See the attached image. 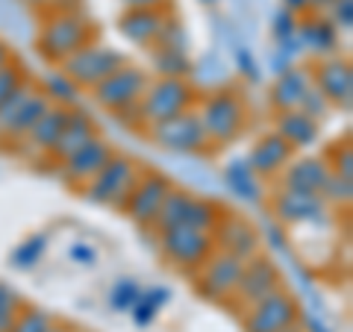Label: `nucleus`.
Returning <instances> with one entry per match:
<instances>
[{
    "label": "nucleus",
    "mask_w": 353,
    "mask_h": 332,
    "mask_svg": "<svg viewBox=\"0 0 353 332\" xmlns=\"http://www.w3.org/2000/svg\"><path fill=\"white\" fill-rule=\"evenodd\" d=\"M88 41H97V27L88 21L80 9H59L44 18L36 36V50L44 62L62 65L65 59L85 48Z\"/></svg>",
    "instance_id": "1"
},
{
    "label": "nucleus",
    "mask_w": 353,
    "mask_h": 332,
    "mask_svg": "<svg viewBox=\"0 0 353 332\" xmlns=\"http://www.w3.org/2000/svg\"><path fill=\"white\" fill-rule=\"evenodd\" d=\"M197 118L203 124L209 147H227L248 127V103L236 88H215L203 101H197Z\"/></svg>",
    "instance_id": "2"
},
{
    "label": "nucleus",
    "mask_w": 353,
    "mask_h": 332,
    "mask_svg": "<svg viewBox=\"0 0 353 332\" xmlns=\"http://www.w3.org/2000/svg\"><path fill=\"white\" fill-rule=\"evenodd\" d=\"M197 101H201V94L189 83V76H157V80L150 76L145 94H141V101L136 106L139 124L141 129H148L153 124H159V121L189 112V109L197 106Z\"/></svg>",
    "instance_id": "3"
},
{
    "label": "nucleus",
    "mask_w": 353,
    "mask_h": 332,
    "mask_svg": "<svg viewBox=\"0 0 353 332\" xmlns=\"http://www.w3.org/2000/svg\"><path fill=\"white\" fill-rule=\"evenodd\" d=\"M141 174H145V171L139 168L136 159L121 156V153H112V159H109L103 168L83 185V194H85V200H92L97 206L124 209L132 185L139 183Z\"/></svg>",
    "instance_id": "4"
},
{
    "label": "nucleus",
    "mask_w": 353,
    "mask_h": 332,
    "mask_svg": "<svg viewBox=\"0 0 353 332\" xmlns=\"http://www.w3.org/2000/svg\"><path fill=\"white\" fill-rule=\"evenodd\" d=\"M157 236H159V250H162L165 262L183 273H194L215 253L212 232H203V229H194L185 224L162 229Z\"/></svg>",
    "instance_id": "5"
},
{
    "label": "nucleus",
    "mask_w": 353,
    "mask_h": 332,
    "mask_svg": "<svg viewBox=\"0 0 353 332\" xmlns=\"http://www.w3.org/2000/svg\"><path fill=\"white\" fill-rule=\"evenodd\" d=\"M148 83H150V74L145 68H139V65H132V62H124L118 71L109 74L103 83H97L92 88V94H94V101L101 109H106V112H112V115H124L130 109L139 106Z\"/></svg>",
    "instance_id": "6"
},
{
    "label": "nucleus",
    "mask_w": 353,
    "mask_h": 332,
    "mask_svg": "<svg viewBox=\"0 0 353 332\" xmlns=\"http://www.w3.org/2000/svg\"><path fill=\"white\" fill-rule=\"evenodd\" d=\"M124 62H127V56L118 48H109V44H101V41H88L85 48L71 53V56L62 65H57V68L65 76H71L80 88H88V92H92L97 83H103L106 76L112 71H118Z\"/></svg>",
    "instance_id": "7"
},
{
    "label": "nucleus",
    "mask_w": 353,
    "mask_h": 332,
    "mask_svg": "<svg viewBox=\"0 0 353 332\" xmlns=\"http://www.w3.org/2000/svg\"><path fill=\"white\" fill-rule=\"evenodd\" d=\"M301 324V303L285 289L271 291L259 303L248 306L241 312V326L245 332H289Z\"/></svg>",
    "instance_id": "8"
},
{
    "label": "nucleus",
    "mask_w": 353,
    "mask_h": 332,
    "mask_svg": "<svg viewBox=\"0 0 353 332\" xmlns=\"http://www.w3.org/2000/svg\"><path fill=\"white\" fill-rule=\"evenodd\" d=\"M277 289H283V273H280L277 264H274V259L265 256V253L259 250L256 256L245 259V264H241V276H239L236 291H233V297H230L227 306L241 315L248 306L259 303L262 297H268Z\"/></svg>",
    "instance_id": "9"
},
{
    "label": "nucleus",
    "mask_w": 353,
    "mask_h": 332,
    "mask_svg": "<svg viewBox=\"0 0 353 332\" xmlns=\"http://www.w3.org/2000/svg\"><path fill=\"white\" fill-rule=\"evenodd\" d=\"M145 132L153 145H159L162 150H171V153H203V150H209V138L203 132L201 118H197V109L180 112L168 121H159V124L148 127Z\"/></svg>",
    "instance_id": "10"
},
{
    "label": "nucleus",
    "mask_w": 353,
    "mask_h": 332,
    "mask_svg": "<svg viewBox=\"0 0 353 332\" xmlns=\"http://www.w3.org/2000/svg\"><path fill=\"white\" fill-rule=\"evenodd\" d=\"M241 262L233 253H224V250H215L201 268H197L194 276V289L197 294L209 303H230V297L236 291V282L241 276Z\"/></svg>",
    "instance_id": "11"
},
{
    "label": "nucleus",
    "mask_w": 353,
    "mask_h": 332,
    "mask_svg": "<svg viewBox=\"0 0 353 332\" xmlns=\"http://www.w3.org/2000/svg\"><path fill=\"white\" fill-rule=\"evenodd\" d=\"M48 94L41 88H32L24 83L9 101L0 106V136L3 138H27L36 121L48 112Z\"/></svg>",
    "instance_id": "12"
},
{
    "label": "nucleus",
    "mask_w": 353,
    "mask_h": 332,
    "mask_svg": "<svg viewBox=\"0 0 353 332\" xmlns=\"http://www.w3.org/2000/svg\"><path fill=\"white\" fill-rule=\"evenodd\" d=\"M171 180L165 174L157 171H145L139 176V183L132 185V191L124 203V212L136 227L141 229H153V220L159 215V206L165 200V194L171 191Z\"/></svg>",
    "instance_id": "13"
},
{
    "label": "nucleus",
    "mask_w": 353,
    "mask_h": 332,
    "mask_svg": "<svg viewBox=\"0 0 353 332\" xmlns=\"http://www.w3.org/2000/svg\"><path fill=\"white\" fill-rule=\"evenodd\" d=\"M312 85L327 97L330 106L336 109H350L353 103V65L347 56H324L318 59V65L312 68Z\"/></svg>",
    "instance_id": "14"
},
{
    "label": "nucleus",
    "mask_w": 353,
    "mask_h": 332,
    "mask_svg": "<svg viewBox=\"0 0 353 332\" xmlns=\"http://www.w3.org/2000/svg\"><path fill=\"white\" fill-rule=\"evenodd\" d=\"M271 212L285 227H303V224H324L330 218V206L321 200V194H297L277 188L271 194Z\"/></svg>",
    "instance_id": "15"
},
{
    "label": "nucleus",
    "mask_w": 353,
    "mask_h": 332,
    "mask_svg": "<svg viewBox=\"0 0 353 332\" xmlns=\"http://www.w3.org/2000/svg\"><path fill=\"white\" fill-rule=\"evenodd\" d=\"M212 238H215V250H224V253H233L241 262L256 256L262 250V236L259 229L250 224L248 218L233 215V212H224L221 220L212 229Z\"/></svg>",
    "instance_id": "16"
},
{
    "label": "nucleus",
    "mask_w": 353,
    "mask_h": 332,
    "mask_svg": "<svg viewBox=\"0 0 353 332\" xmlns=\"http://www.w3.org/2000/svg\"><path fill=\"white\" fill-rule=\"evenodd\" d=\"M112 145L103 138V136H94L92 141H85V145L80 150H74L71 156H65L59 162V176L68 185H77V188H83L92 176L103 168V165L112 159Z\"/></svg>",
    "instance_id": "17"
},
{
    "label": "nucleus",
    "mask_w": 353,
    "mask_h": 332,
    "mask_svg": "<svg viewBox=\"0 0 353 332\" xmlns=\"http://www.w3.org/2000/svg\"><path fill=\"white\" fill-rule=\"evenodd\" d=\"M294 153L297 150L280 136V132H265V136H259L253 141L245 162L262 176V180H277L285 165L294 159Z\"/></svg>",
    "instance_id": "18"
},
{
    "label": "nucleus",
    "mask_w": 353,
    "mask_h": 332,
    "mask_svg": "<svg viewBox=\"0 0 353 332\" xmlns=\"http://www.w3.org/2000/svg\"><path fill=\"white\" fill-rule=\"evenodd\" d=\"M330 165L324 156H294L277 176L280 188L297 194H321V188L330 180Z\"/></svg>",
    "instance_id": "19"
},
{
    "label": "nucleus",
    "mask_w": 353,
    "mask_h": 332,
    "mask_svg": "<svg viewBox=\"0 0 353 332\" xmlns=\"http://www.w3.org/2000/svg\"><path fill=\"white\" fill-rule=\"evenodd\" d=\"M168 18H171V9H127L118 21V30L127 41L150 50L157 44L162 27L168 24Z\"/></svg>",
    "instance_id": "20"
},
{
    "label": "nucleus",
    "mask_w": 353,
    "mask_h": 332,
    "mask_svg": "<svg viewBox=\"0 0 353 332\" xmlns=\"http://www.w3.org/2000/svg\"><path fill=\"white\" fill-rule=\"evenodd\" d=\"M309 88H312V68H309V65H292L289 71L274 76V85L268 92V103H271L274 112L297 109Z\"/></svg>",
    "instance_id": "21"
},
{
    "label": "nucleus",
    "mask_w": 353,
    "mask_h": 332,
    "mask_svg": "<svg viewBox=\"0 0 353 332\" xmlns=\"http://www.w3.org/2000/svg\"><path fill=\"white\" fill-rule=\"evenodd\" d=\"M297 39H301L303 53H312L318 59L339 53V30L321 12H309L297 18Z\"/></svg>",
    "instance_id": "22"
},
{
    "label": "nucleus",
    "mask_w": 353,
    "mask_h": 332,
    "mask_svg": "<svg viewBox=\"0 0 353 332\" xmlns=\"http://www.w3.org/2000/svg\"><path fill=\"white\" fill-rule=\"evenodd\" d=\"M274 132H280L294 150H309L321 138V121L306 115L303 109H285V112H277V129Z\"/></svg>",
    "instance_id": "23"
},
{
    "label": "nucleus",
    "mask_w": 353,
    "mask_h": 332,
    "mask_svg": "<svg viewBox=\"0 0 353 332\" xmlns=\"http://www.w3.org/2000/svg\"><path fill=\"white\" fill-rule=\"evenodd\" d=\"M224 185L245 203H265V197H268L265 180L245 159H230L224 165Z\"/></svg>",
    "instance_id": "24"
},
{
    "label": "nucleus",
    "mask_w": 353,
    "mask_h": 332,
    "mask_svg": "<svg viewBox=\"0 0 353 332\" xmlns=\"http://www.w3.org/2000/svg\"><path fill=\"white\" fill-rule=\"evenodd\" d=\"M68 118H71V106H59V103H50L48 106V112H44L39 121H36V127L30 129V147L32 150H39V153H53V147H57V141L62 136V129L65 124H68Z\"/></svg>",
    "instance_id": "25"
},
{
    "label": "nucleus",
    "mask_w": 353,
    "mask_h": 332,
    "mask_svg": "<svg viewBox=\"0 0 353 332\" xmlns=\"http://www.w3.org/2000/svg\"><path fill=\"white\" fill-rule=\"evenodd\" d=\"M97 136V127H94V121L92 115H85L83 109H71V118H68V124H65L62 129V136L57 141V147H53L50 156L62 162L65 156H71L74 150H80L85 141H92Z\"/></svg>",
    "instance_id": "26"
},
{
    "label": "nucleus",
    "mask_w": 353,
    "mask_h": 332,
    "mask_svg": "<svg viewBox=\"0 0 353 332\" xmlns=\"http://www.w3.org/2000/svg\"><path fill=\"white\" fill-rule=\"evenodd\" d=\"M189 200H192V191L185 188H174L165 194V200L159 206V215L153 220V232H162V229H171V227H180L183 218H185V209H189Z\"/></svg>",
    "instance_id": "27"
},
{
    "label": "nucleus",
    "mask_w": 353,
    "mask_h": 332,
    "mask_svg": "<svg viewBox=\"0 0 353 332\" xmlns=\"http://www.w3.org/2000/svg\"><path fill=\"white\" fill-rule=\"evenodd\" d=\"M150 65L157 76H189L194 68L189 50H174V48H150Z\"/></svg>",
    "instance_id": "28"
},
{
    "label": "nucleus",
    "mask_w": 353,
    "mask_h": 332,
    "mask_svg": "<svg viewBox=\"0 0 353 332\" xmlns=\"http://www.w3.org/2000/svg\"><path fill=\"white\" fill-rule=\"evenodd\" d=\"M168 300H171V291L165 289V285H157V289L141 291L136 306L130 309V315H132V320H136V326H150L153 320L159 318L162 309L168 306Z\"/></svg>",
    "instance_id": "29"
},
{
    "label": "nucleus",
    "mask_w": 353,
    "mask_h": 332,
    "mask_svg": "<svg viewBox=\"0 0 353 332\" xmlns=\"http://www.w3.org/2000/svg\"><path fill=\"white\" fill-rule=\"evenodd\" d=\"M221 215H224V209H221L218 203L206 200V197H201V194H192L183 224L185 227H194V229H203V232H212L215 224L221 220Z\"/></svg>",
    "instance_id": "30"
},
{
    "label": "nucleus",
    "mask_w": 353,
    "mask_h": 332,
    "mask_svg": "<svg viewBox=\"0 0 353 332\" xmlns=\"http://www.w3.org/2000/svg\"><path fill=\"white\" fill-rule=\"evenodd\" d=\"M41 92L48 94L50 103H59V106H71V109H74V103L80 101V92H83V88L77 85L71 76H65L62 71H53L48 80H44Z\"/></svg>",
    "instance_id": "31"
},
{
    "label": "nucleus",
    "mask_w": 353,
    "mask_h": 332,
    "mask_svg": "<svg viewBox=\"0 0 353 332\" xmlns=\"http://www.w3.org/2000/svg\"><path fill=\"white\" fill-rule=\"evenodd\" d=\"M44 250H48V236H44V232H36V236L24 238L12 250L9 262H12V268H18V271H30L44 259Z\"/></svg>",
    "instance_id": "32"
},
{
    "label": "nucleus",
    "mask_w": 353,
    "mask_h": 332,
    "mask_svg": "<svg viewBox=\"0 0 353 332\" xmlns=\"http://www.w3.org/2000/svg\"><path fill=\"white\" fill-rule=\"evenodd\" d=\"M141 285H139V280H132V276H121V280H115L112 282V289H109V309L112 312H130L132 306H136V300L141 297Z\"/></svg>",
    "instance_id": "33"
},
{
    "label": "nucleus",
    "mask_w": 353,
    "mask_h": 332,
    "mask_svg": "<svg viewBox=\"0 0 353 332\" xmlns=\"http://www.w3.org/2000/svg\"><path fill=\"white\" fill-rule=\"evenodd\" d=\"M53 326V318L41 309H32V306H21V312L15 315V320L9 324L6 332H48Z\"/></svg>",
    "instance_id": "34"
},
{
    "label": "nucleus",
    "mask_w": 353,
    "mask_h": 332,
    "mask_svg": "<svg viewBox=\"0 0 353 332\" xmlns=\"http://www.w3.org/2000/svg\"><path fill=\"white\" fill-rule=\"evenodd\" d=\"M321 200L327 203V206H350V200H353V180H341V176H336V174H330V180H327V185L321 188Z\"/></svg>",
    "instance_id": "35"
},
{
    "label": "nucleus",
    "mask_w": 353,
    "mask_h": 332,
    "mask_svg": "<svg viewBox=\"0 0 353 332\" xmlns=\"http://www.w3.org/2000/svg\"><path fill=\"white\" fill-rule=\"evenodd\" d=\"M330 171H333L336 176H341V180H353V147L350 141H339V145L330 150V156H324Z\"/></svg>",
    "instance_id": "36"
},
{
    "label": "nucleus",
    "mask_w": 353,
    "mask_h": 332,
    "mask_svg": "<svg viewBox=\"0 0 353 332\" xmlns=\"http://www.w3.org/2000/svg\"><path fill=\"white\" fill-rule=\"evenodd\" d=\"M24 83H27L24 71H21V65H15V59L9 65H3V68H0V106H3Z\"/></svg>",
    "instance_id": "37"
},
{
    "label": "nucleus",
    "mask_w": 353,
    "mask_h": 332,
    "mask_svg": "<svg viewBox=\"0 0 353 332\" xmlns=\"http://www.w3.org/2000/svg\"><path fill=\"white\" fill-rule=\"evenodd\" d=\"M21 297L9 289L6 282H0V332H6L9 329V324L15 320V315L21 312Z\"/></svg>",
    "instance_id": "38"
},
{
    "label": "nucleus",
    "mask_w": 353,
    "mask_h": 332,
    "mask_svg": "<svg viewBox=\"0 0 353 332\" xmlns=\"http://www.w3.org/2000/svg\"><path fill=\"white\" fill-rule=\"evenodd\" d=\"M271 36H274V44L297 36V15H292L289 9H280V12H274L271 15Z\"/></svg>",
    "instance_id": "39"
},
{
    "label": "nucleus",
    "mask_w": 353,
    "mask_h": 332,
    "mask_svg": "<svg viewBox=\"0 0 353 332\" xmlns=\"http://www.w3.org/2000/svg\"><path fill=\"white\" fill-rule=\"evenodd\" d=\"M327 18L330 24H333L339 32H350L353 27V0H333V3L327 6Z\"/></svg>",
    "instance_id": "40"
},
{
    "label": "nucleus",
    "mask_w": 353,
    "mask_h": 332,
    "mask_svg": "<svg viewBox=\"0 0 353 332\" xmlns=\"http://www.w3.org/2000/svg\"><path fill=\"white\" fill-rule=\"evenodd\" d=\"M297 109H303L306 115H312L315 121H321L333 106H330V103H327V97L312 85V88H309V92L303 94V101H301V106H297Z\"/></svg>",
    "instance_id": "41"
},
{
    "label": "nucleus",
    "mask_w": 353,
    "mask_h": 332,
    "mask_svg": "<svg viewBox=\"0 0 353 332\" xmlns=\"http://www.w3.org/2000/svg\"><path fill=\"white\" fill-rule=\"evenodd\" d=\"M236 62H239V71H241V76H245L248 83H259V80H262L259 65H256V59L250 56V50L236 48Z\"/></svg>",
    "instance_id": "42"
},
{
    "label": "nucleus",
    "mask_w": 353,
    "mask_h": 332,
    "mask_svg": "<svg viewBox=\"0 0 353 332\" xmlns=\"http://www.w3.org/2000/svg\"><path fill=\"white\" fill-rule=\"evenodd\" d=\"M265 245H268L274 253H289V238H285V232L280 224H265Z\"/></svg>",
    "instance_id": "43"
},
{
    "label": "nucleus",
    "mask_w": 353,
    "mask_h": 332,
    "mask_svg": "<svg viewBox=\"0 0 353 332\" xmlns=\"http://www.w3.org/2000/svg\"><path fill=\"white\" fill-rule=\"evenodd\" d=\"M68 256H71V262L83 264V268H92V264L97 262V250L92 245H83V241H77V245H71Z\"/></svg>",
    "instance_id": "44"
},
{
    "label": "nucleus",
    "mask_w": 353,
    "mask_h": 332,
    "mask_svg": "<svg viewBox=\"0 0 353 332\" xmlns=\"http://www.w3.org/2000/svg\"><path fill=\"white\" fill-rule=\"evenodd\" d=\"M268 65H271V74L277 76V74H283V71H289L292 65H297V62H292L285 53L280 50V48H271V56H268Z\"/></svg>",
    "instance_id": "45"
},
{
    "label": "nucleus",
    "mask_w": 353,
    "mask_h": 332,
    "mask_svg": "<svg viewBox=\"0 0 353 332\" xmlns=\"http://www.w3.org/2000/svg\"><path fill=\"white\" fill-rule=\"evenodd\" d=\"M127 9H171V0H124Z\"/></svg>",
    "instance_id": "46"
},
{
    "label": "nucleus",
    "mask_w": 353,
    "mask_h": 332,
    "mask_svg": "<svg viewBox=\"0 0 353 332\" xmlns=\"http://www.w3.org/2000/svg\"><path fill=\"white\" fill-rule=\"evenodd\" d=\"M301 324H303V332H336V329H330L318 315H306V318H301Z\"/></svg>",
    "instance_id": "47"
},
{
    "label": "nucleus",
    "mask_w": 353,
    "mask_h": 332,
    "mask_svg": "<svg viewBox=\"0 0 353 332\" xmlns=\"http://www.w3.org/2000/svg\"><path fill=\"white\" fill-rule=\"evenodd\" d=\"M283 9H289L292 15H309L312 12V6H309V0H283Z\"/></svg>",
    "instance_id": "48"
},
{
    "label": "nucleus",
    "mask_w": 353,
    "mask_h": 332,
    "mask_svg": "<svg viewBox=\"0 0 353 332\" xmlns=\"http://www.w3.org/2000/svg\"><path fill=\"white\" fill-rule=\"evenodd\" d=\"M9 62H12V50H9L6 41H0V68H3V65H9Z\"/></svg>",
    "instance_id": "49"
},
{
    "label": "nucleus",
    "mask_w": 353,
    "mask_h": 332,
    "mask_svg": "<svg viewBox=\"0 0 353 332\" xmlns=\"http://www.w3.org/2000/svg\"><path fill=\"white\" fill-rule=\"evenodd\" d=\"M333 0H309V6H312V12H321V9H327Z\"/></svg>",
    "instance_id": "50"
},
{
    "label": "nucleus",
    "mask_w": 353,
    "mask_h": 332,
    "mask_svg": "<svg viewBox=\"0 0 353 332\" xmlns=\"http://www.w3.org/2000/svg\"><path fill=\"white\" fill-rule=\"evenodd\" d=\"M48 332H74V329H71V326H65V324H57V320H53V326H50Z\"/></svg>",
    "instance_id": "51"
},
{
    "label": "nucleus",
    "mask_w": 353,
    "mask_h": 332,
    "mask_svg": "<svg viewBox=\"0 0 353 332\" xmlns=\"http://www.w3.org/2000/svg\"><path fill=\"white\" fill-rule=\"evenodd\" d=\"M203 3H206V6H215V3H218V0H203Z\"/></svg>",
    "instance_id": "52"
},
{
    "label": "nucleus",
    "mask_w": 353,
    "mask_h": 332,
    "mask_svg": "<svg viewBox=\"0 0 353 332\" xmlns=\"http://www.w3.org/2000/svg\"><path fill=\"white\" fill-rule=\"evenodd\" d=\"M289 332H303V329H301V324H297V326H292Z\"/></svg>",
    "instance_id": "53"
},
{
    "label": "nucleus",
    "mask_w": 353,
    "mask_h": 332,
    "mask_svg": "<svg viewBox=\"0 0 353 332\" xmlns=\"http://www.w3.org/2000/svg\"><path fill=\"white\" fill-rule=\"evenodd\" d=\"M39 3H44V0H39Z\"/></svg>",
    "instance_id": "54"
}]
</instances>
